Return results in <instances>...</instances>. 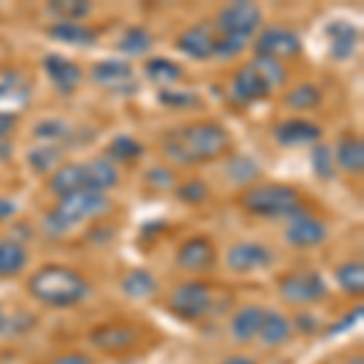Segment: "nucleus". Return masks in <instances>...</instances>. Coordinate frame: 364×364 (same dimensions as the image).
<instances>
[{"label":"nucleus","mask_w":364,"mask_h":364,"mask_svg":"<svg viewBox=\"0 0 364 364\" xmlns=\"http://www.w3.org/2000/svg\"><path fill=\"white\" fill-rule=\"evenodd\" d=\"M228 151H231V134L219 122H192L170 129L163 136V154L175 166H202L224 158Z\"/></svg>","instance_id":"1"},{"label":"nucleus","mask_w":364,"mask_h":364,"mask_svg":"<svg viewBox=\"0 0 364 364\" xmlns=\"http://www.w3.org/2000/svg\"><path fill=\"white\" fill-rule=\"evenodd\" d=\"M27 289L32 299H37L44 306L70 309L85 301L90 287H87V279L78 269L66 265H44L29 277Z\"/></svg>","instance_id":"2"},{"label":"nucleus","mask_w":364,"mask_h":364,"mask_svg":"<svg viewBox=\"0 0 364 364\" xmlns=\"http://www.w3.org/2000/svg\"><path fill=\"white\" fill-rule=\"evenodd\" d=\"M109 209H112V202L102 192H75V195L58 199L56 207L44 216V231L51 238H61L68 231H73L75 226L83 224V221L105 216Z\"/></svg>","instance_id":"3"},{"label":"nucleus","mask_w":364,"mask_h":364,"mask_svg":"<svg viewBox=\"0 0 364 364\" xmlns=\"http://www.w3.org/2000/svg\"><path fill=\"white\" fill-rule=\"evenodd\" d=\"M238 202L252 216L277 219V216L294 214L301 207V195L291 185H282V182H255L238 197Z\"/></svg>","instance_id":"4"},{"label":"nucleus","mask_w":364,"mask_h":364,"mask_svg":"<svg viewBox=\"0 0 364 364\" xmlns=\"http://www.w3.org/2000/svg\"><path fill=\"white\" fill-rule=\"evenodd\" d=\"M277 289L284 301L296 304V306H306V304H318L328 296V284L321 272H289L279 277Z\"/></svg>","instance_id":"5"},{"label":"nucleus","mask_w":364,"mask_h":364,"mask_svg":"<svg viewBox=\"0 0 364 364\" xmlns=\"http://www.w3.org/2000/svg\"><path fill=\"white\" fill-rule=\"evenodd\" d=\"M214 291L207 282H185L170 296V311L182 321H199L211 311Z\"/></svg>","instance_id":"6"},{"label":"nucleus","mask_w":364,"mask_h":364,"mask_svg":"<svg viewBox=\"0 0 364 364\" xmlns=\"http://www.w3.org/2000/svg\"><path fill=\"white\" fill-rule=\"evenodd\" d=\"M262 25V10L255 3H228L216 15V29L224 37L250 39Z\"/></svg>","instance_id":"7"},{"label":"nucleus","mask_w":364,"mask_h":364,"mask_svg":"<svg viewBox=\"0 0 364 364\" xmlns=\"http://www.w3.org/2000/svg\"><path fill=\"white\" fill-rule=\"evenodd\" d=\"M257 58H269V61H291L301 54V37L294 29L287 27H267L257 34L255 42Z\"/></svg>","instance_id":"8"},{"label":"nucleus","mask_w":364,"mask_h":364,"mask_svg":"<svg viewBox=\"0 0 364 364\" xmlns=\"http://www.w3.org/2000/svg\"><path fill=\"white\" fill-rule=\"evenodd\" d=\"M32 97V80L22 68L17 66H0V112L15 114L29 105Z\"/></svg>","instance_id":"9"},{"label":"nucleus","mask_w":364,"mask_h":364,"mask_svg":"<svg viewBox=\"0 0 364 364\" xmlns=\"http://www.w3.org/2000/svg\"><path fill=\"white\" fill-rule=\"evenodd\" d=\"M216 245L209 236H192L187 238L185 243L180 245L178 252H175V262H178L180 269L185 272H209L211 267L216 265Z\"/></svg>","instance_id":"10"},{"label":"nucleus","mask_w":364,"mask_h":364,"mask_svg":"<svg viewBox=\"0 0 364 364\" xmlns=\"http://www.w3.org/2000/svg\"><path fill=\"white\" fill-rule=\"evenodd\" d=\"M272 90H274V87L269 85V80L260 73V68L255 66V61L243 63V66L236 70L233 80H231L233 97H236L238 102H243V105L262 102V100H267L269 95H272Z\"/></svg>","instance_id":"11"},{"label":"nucleus","mask_w":364,"mask_h":364,"mask_svg":"<svg viewBox=\"0 0 364 364\" xmlns=\"http://www.w3.org/2000/svg\"><path fill=\"white\" fill-rule=\"evenodd\" d=\"M272 250L262 243H252V240H240L226 252V265L236 274L260 272L272 265Z\"/></svg>","instance_id":"12"},{"label":"nucleus","mask_w":364,"mask_h":364,"mask_svg":"<svg viewBox=\"0 0 364 364\" xmlns=\"http://www.w3.org/2000/svg\"><path fill=\"white\" fill-rule=\"evenodd\" d=\"M90 343L105 355H122L139 343V333L129 323H102L90 331Z\"/></svg>","instance_id":"13"},{"label":"nucleus","mask_w":364,"mask_h":364,"mask_svg":"<svg viewBox=\"0 0 364 364\" xmlns=\"http://www.w3.org/2000/svg\"><path fill=\"white\" fill-rule=\"evenodd\" d=\"M284 236L291 245H296V248H316V245H321L323 240L328 238V228L321 219H316L314 214L296 209L294 214L289 216Z\"/></svg>","instance_id":"14"},{"label":"nucleus","mask_w":364,"mask_h":364,"mask_svg":"<svg viewBox=\"0 0 364 364\" xmlns=\"http://www.w3.org/2000/svg\"><path fill=\"white\" fill-rule=\"evenodd\" d=\"M92 83L97 87H105V90L112 92H129L134 90V68L129 61H122V58H105V61H97L90 70Z\"/></svg>","instance_id":"15"},{"label":"nucleus","mask_w":364,"mask_h":364,"mask_svg":"<svg viewBox=\"0 0 364 364\" xmlns=\"http://www.w3.org/2000/svg\"><path fill=\"white\" fill-rule=\"evenodd\" d=\"M42 66L44 73L49 75L51 85L58 92H63V95H73L80 87V83H83V68L61 54H46L42 58Z\"/></svg>","instance_id":"16"},{"label":"nucleus","mask_w":364,"mask_h":364,"mask_svg":"<svg viewBox=\"0 0 364 364\" xmlns=\"http://www.w3.org/2000/svg\"><path fill=\"white\" fill-rule=\"evenodd\" d=\"M214 46H216V32L211 29V25H192L178 37L175 49L180 54L195 58V61H207L214 56Z\"/></svg>","instance_id":"17"},{"label":"nucleus","mask_w":364,"mask_h":364,"mask_svg":"<svg viewBox=\"0 0 364 364\" xmlns=\"http://www.w3.org/2000/svg\"><path fill=\"white\" fill-rule=\"evenodd\" d=\"M328 37V51L336 61H348V58L357 51V42H360V32L348 20H333L326 27Z\"/></svg>","instance_id":"18"},{"label":"nucleus","mask_w":364,"mask_h":364,"mask_svg":"<svg viewBox=\"0 0 364 364\" xmlns=\"http://www.w3.org/2000/svg\"><path fill=\"white\" fill-rule=\"evenodd\" d=\"M323 129L309 119H287L274 129V141L282 146H309L318 144Z\"/></svg>","instance_id":"19"},{"label":"nucleus","mask_w":364,"mask_h":364,"mask_svg":"<svg viewBox=\"0 0 364 364\" xmlns=\"http://www.w3.org/2000/svg\"><path fill=\"white\" fill-rule=\"evenodd\" d=\"M49 190L58 199L75 195V192H83L85 190L83 163H63L61 168H56L49 178Z\"/></svg>","instance_id":"20"},{"label":"nucleus","mask_w":364,"mask_h":364,"mask_svg":"<svg viewBox=\"0 0 364 364\" xmlns=\"http://www.w3.org/2000/svg\"><path fill=\"white\" fill-rule=\"evenodd\" d=\"M83 175H85V190L90 192H107L117 187L119 182V173H117V166L109 163L107 158H95V161L83 163Z\"/></svg>","instance_id":"21"},{"label":"nucleus","mask_w":364,"mask_h":364,"mask_svg":"<svg viewBox=\"0 0 364 364\" xmlns=\"http://www.w3.org/2000/svg\"><path fill=\"white\" fill-rule=\"evenodd\" d=\"M333 161H336L345 173L362 175V170H364V144H362V139L355 136V134H345V136L338 141Z\"/></svg>","instance_id":"22"},{"label":"nucleus","mask_w":364,"mask_h":364,"mask_svg":"<svg viewBox=\"0 0 364 364\" xmlns=\"http://www.w3.org/2000/svg\"><path fill=\"white\" fill-rule=\"evenodd\" d=\"M262 316H265V309L260 306H243L233 314L231 318V336L238 343H250V340L257 338L260 333V323Z\"/></svg>","instance_id":"23"},{"label":"nucleus","mask_w":364,"mask_h":364,"mask_svg":"<svg viewBox=\"0 0 364 364\" xmlns=\"http://www.w3.org/2000/svg\"><path fill=\"white\" fill-rule=\"evenodd\" d=\"M49 37L68 46H92L97 42V32L80 22H54L49 27Z\"/></svg>","instance_id":"24"},{"label":"nucleus","mask_w":364,"mask_h":364,"mask_svg":"<svg viewBox=\"0 0 364 364\" xmlns=\"http://www.w3.org/2000/svg\"><path fill=\"white\" fill-rule=\"evenodd\" d=\"M257 338H260L265 345H269V348L284 345L287 340L291 338V323H289V318H287L284 314H279V311H265Z\"/></svg>","instance_id":"25"},{"label":"nucleus","mask_w":364,"mask_h":364,"mask_svg":"<svg viewBox=\"0 0 364 364\" xmlns=\"http://www.w3.org/2000/svg\"><path fill=\"white\" fill-rule=\"evenodd\" d=\"M27 265V250L22 243L13 238L0 240V279H10L25 269Z\"/></svg>","instance_id":"26"},{"label":"nucleus","mask_w":364,"mask_h":364,"mask_svg":"<svg viewBox=\"0 0 364 364\" xmlns=\"http://www.w3.org/2000/svg\"><path fill=\"white\" fill-rule=\"evenodd\" d=\"M63 149L56 144H39L27 154V166L37 175H51L56 168H61Z\"/></svg>","instance_id":"27"},{"label":"nucleus","mask_w":364,"mask_h":364,"mask_svg":"<svg viewBox=\"0 0 364 364\" xmlns=\"http://www.w3.org/2000/svg\"><path fill=\"white\" fill-rule=\"evenodd\" d=\"M122 289L129 299H136V301H146V299H154L158 291V282L149 269H132L124 279H122Z\"/></svg>","instance_id":"28"},{"label":"nucleus","mask_w":364,"mask_h":364,"mask_svg":"<svg viewBox=\"0 0 364 364\" xmlns=\"http://www.w3.org/2000/svg\"><path fill=\"white\" fill-rule=\"evenodd\" d=\"M144 70H146V78L156 85H175L178 80H182V75H185L182 66H178V63L170 61L166 56L149 58Z\"/></svg>","instance_id":"29"},{"label":"nucleus","mask_w":364,"mask_h":364,"mask_svg":"<svg viewBox=\"0 0 364 364\" xmlns=\"http://www.w3.org/2000/svg\"><path fill=\"white\" fill-rule=\"evenodd\" d=\"M226 175L233 185H250L252 187L257 180H260L262 170L250 156H233V158H228V163H226Z\"/></svg>","instance_id":"30"},{"label":"nucleus","mask_w":364,"mask_h":364,"mask_svg":"<svg viewBox=\"0 0 364 364\" xmlns=\"http://www.w3.org/2000/svg\"><path fill=\"white\" fill-rule=\"evenodd\" d=\"M336 279L340 289L350 296H362L364 291V265L362 260H348L336 269Z\"/></svg>","instance_id":"31"},{"label":"nucleus","mask_w":364,"mask_h":364,"mask_svg":"<svg viewBox=\"0 0 364 364\" xmlns=\"http://www.w3.org/2000/svg\"><path fill=\"white\" fill-rule=\"evenodd\" d=\"M141 156H144V146H141L134 136H127V134L114 136L107 146L109 163H136Z\"/></svg>","instance_id":"32"},{"label":"nucleus","mask_w":364,"mask_h":364,"mask_svg":"<svg viewBox=\"0 0 364 364\" xmlns=\"http://www.w3.org/2000/svg\"><path fill=\"white\" fill-rule=\"evenodd\" d=\"M284 102H287V107L299 109V112H306V109H316L323 102V92L316 85L301 83V85H296L294 90L287 92Z\"/></svg>","instance_id":"33"},{"label":"nucleus","mask_w":364,"mask_h":364,"mask_svg":"<svg viewBox=\"0 0 364 364\" xmlns=\"http://www.w3.org/2000/svg\"><path fill=\"white\" fill-rule=\"evenodd\" d=\"M34 326H37V318L32 314H27V311H17V314L0 311V336L5 338L27 336Z\"/></svg>","instance_id":"34"},{"label":"nucleus","mask_w":364,"mask_h":364,"mask_svg":"<svg viewBox=\"0 0 364 364\" xmlns=\"http://www.w3.org/2000/svg\"><path fill=\"white\" fill-rule=\"evenodd\" d=\"M154 46V37L149 34V29L144 27H129L119 39V51H124L129 56H141Z\"/></svg>","instance_id":"35"},{"label":"nucleus","mask_w":364,"mask_h":364,"mask_svg":"<svg viewBox=\"0 0 364 364\" xmlns=\"http://www.w3.org/2000/svg\"><path fill=\"white\" fill-rule=\"evenodd\" d=\"M90 3L83 0H54L49 3V13L58 17V22H80L90 15Z\"/></svg>","instance_id":"36"},{"label":"nucleus","mask_w":364,"mask_h":364,"mask_svg":"<svg viewBox=\"0 0 364 364\" xmlns=\"http://www.w3.org/2000/svg\"><path fill=\"white\" fill-rule=\"evenodd\" d=\"M34 136H37L42 144H61L70 136V127L58 117H49V119H42L37 127H34Z\"/></svg>","instance_id":"37"},{"label":"nucleus","mask_w":364,"mask_h":364,"mask_svg":"<svg viewBox=\"0 0 364 364\" xmlns=\"http://www.w3.org/2000/svg\"><path fill=\"white\" fill-rule=\"evenodd\" d=\"M311 166H314V173L321 180H333V175H336V161H333L331 146L316 144L314 154H311Z\"/></svg>","instance_id":"38"},{"label":"nucleus","mask_w":364,"mask_h":364,"mask_svg":"<svg viewBox=\"0 0 364 364\" xmlns=\"http://www.w3.org/2000/svg\"><path fill=\"white\" fill-rule=\"evenodd\" d=\"M175 195L185 204H204L209 199V187L202 180H187L175 190Z\"/></svg>","instance_id":"39"},{"label":"nucleus","mask_w":364,"mask_h":364,"mask_svg":"<svg viewBox=\"0 0 364 364\" xmlns=\"http://www.w3.org/2000/svg\"><path fill=\"white\" fill-rule=\"evenodd\" d=\"M158 102L166 105V107H175V109H192V107H199V95H195V92L161 90L158 92Z\"/></svg>","instance_id":"40"},{"label":"nucleus","mask_w":364,"mask_h":364,"mask_svg":"<svg viewBox=\"0 0 364 364\" xmlns=\"http://www.w3.org/2000/svg\"><path fill=\"white\" fill-rule=\"evenodd\" d=\"M248 39H238V37H224V34H216V46H214V56L219 58H233L245 49Z\"/></svg>","instance_id":"41"},{"label":"nucleus","mask_w":364,"mask_h":364,"mask_svg":"<svg viewBox=\"0 0 364 364\" xmlns=\"http://www.w3.org/2000/svg\"><path fill=\"white\" fill-rule=\"evenodd\" d=\"M255 66L260 68V73L269 80V85L277 87L287 80V68L279 61H269V58H255Z\"/></svg>","instance_id":"42"},{"label":"nucleus","mask_w":364,"mask_h":364,"mask_svg":"<svg viewBox=\"0 0 364 364\" xmlns=\"http://www.w3.org/2000/svg\"><path fill=\"white\" fill-rule=\"evenodd\" d=\"M146 180L151 182V185H158V187H168V185H173V173L166 168H154V170H149V175H146Z\"/></svg>","instance_id":"43"},{"label":"nucleus","mask_w":364,"mask_h":364,"mask_svg":"<svg viewBox=\"0 0 364 364\" xmlns=\"http://www.w3.org/2000/svg\"><path fill=\"white\" fill-rule=\"evenodd\" d=\"M294 326H296V333H304V336H309V333H316V318L311 314H299L296 316V321H294Z\"/></svg>","instance_id":"44"},{"label":"nucleus","mask_w":364,"mask_h":364,"mask_svg":"<svg viewBox=\"0 0 364 364\" xmlns=\"http://www.w3.org/2000/svg\"><path fill=\"white\" fill-rule=\"evenodd\" d=\"M51 364H92V360L87 355H83V352H68V355L56 357Z\"/></svg>","instance_id":"45"},{"label":"nucleus","mask_w":364,"mask_h":364,"mask_svg":"<svg viewBox=\"0 0 364 364\" xmlns=\"http://www.w3.org/2000/svg\"><path fill=\"white\" fill-rule=\"evenodd\" d=\"M15 124H17L15 114L0 112V139H8V136H10V132L15 129Z\"/></svg>","instance_id":"46"},{"label":"nucleus","mask_w":364,"mask_h":364,"mask_svg":"<svg viewBox=\"0 0 364 364\" xmlns=\"http://www.w3.org/2000/svg\"><path fill=\"white\" fill-rule=\"evenodd\" d=\"M15 214V202L8 197H0V221H8Z\"/></svg>","instance_id":"47"},{"label":"nucleus","mask_w":364,"mask_h":364,"mask_svg":"<svg viewBox=\"0 0 364 364\" xmlns=\"http://www.w3.org/2000/svg\"><path fill=\"white\" fill-rule=\"evenodd\" d=\"M13 156V146L8 144V139H0V161H8Z\"/></svg>","instance_id":"48"},{"label":"nucleus","mask_w":364,"mask_h":364,"mask_svg":"<svg viewBox=\"0 0 364 364\" xmlns=\"http://www.w3.org/2000/svg\"><path fill=\"white\" fill-rule=\"evenodd\" d=\"M221 364H255L250 360V357H243V355H238V357H228V360H224Z\"/></svg>","instance_id":"49"},{"label":"nucleus","mask_w":364,"mask_h":364,"mask_svg":"<svg viewBox=\"0 0 364 364\" xmlns=\"http://www.w3.org/2000/svg\"><path fill=\"white\" fill-rule=\"evenodd\" d=\"M348 364H364V360H362V355H357V357H352V360H350Z\"/></svg>","instance_id":"50"}]
</instances>
